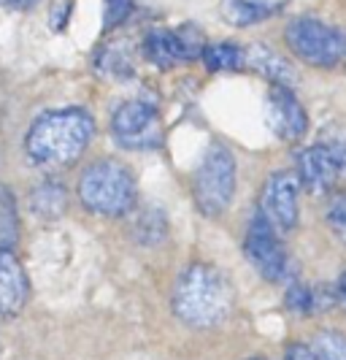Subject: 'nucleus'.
Here are the masks:
<instances>
[{"label": "nucleus", "mask_w": 346, "mask_h": 360, "mask_svg": "<svg viewBox=\"0 0 346 360\" xmlns=\"http://www.w3.org/2000/svg\"><path fill=\"white\" fill-rule=\"evenodd\" d=\"M98 68L106 73V76H130L133 73V63H130V54L119 46H106L103 52L98 54Z\"/></svg>", "instance_id": "a211bd4d"}, {"label": "nucleus", "mask_w": 346, "mask_h": 360, "mask_svg": "<svg viewBox=\"0 0 346 360\" xmlns=\"http://www.w3.org/2000/svg\"><path fill=\"white\" fill-rule=\"evenodd\" d=\"M287 46L314 68H333L346 57V33L319 19H295L287 25Z\"/></svg>", "instance_id": "39448f33"}, {"label": "nucleus", "mask_w": 346, "mask_h": 360, "mask_svg": "<svg viewBox=\"0 0 346 360\" xmlns=\"http://www.w3.org/2000/svg\"><path fill=\"white\" fill-rule=\"evenodd\" d=\"M203 63L206 68L214 73L222 71H238L246 65V52L238 49L236 44H217V46H203Z\"/></svg>", "instance_id": "2eb2a0df"}, {"label": "nucleus", "mask_w": 346, "mask_h": 360, "mask_svg": "<svg viewBox=\"0 0 346 360\" xmlns=\"http://www.w3.org/2000/svg\"><path fill=\"white\" fill-rule=\"evenodd\" d=\"M284 360H317V358H314L311 347H306V344H290L287 352H284Z\"/></svg>", "instance_id": "5701e85b"}, {"label": "nucleus", "mask_w": 346, "mask_h": 360, "mask_svg": "<svg viewBox=\"0 0 346 360\" xmlns=\"http://www.w3.org/2000/svg\"><path fill=\"white\" fill-rule=\"evenodd\" d=\"M236 193V160L230 149L214 144L201 160L195 179H192V195L206 217L222 214Z\"/></svg>", "instance_id": "20e7f679"}, {"label": "nucleus", "mask_w": 346, "mask_h": 360, "mask_svg": "<svg viewBox=\"0 0 346 360\" xmlns=\"http://www.w3.org/2000/svg\"><path fill=\"white\" fill-rule=\"evenodd\" d=\"M246 360H268V358H246Z\"/></svg>", "instance_id": "a878e982"}, {"label": "nucleus", "mask_w": 346, "mask_h": 360, "mask_svg": "<svg viewBox=\"0 0 346 360\" xmlns=\"http://www.w3.org/2000/svg\"><path fill=\"white\" fill-rule=\"evenodd\" d=\"M133 0H106V27H117L130 17Z\"/></svg>", "instance_id": "4be33fe9"}, {"label": "nucleus", "mask_w": 346, "mask_h": 360, "mask_svg": "<svg viewBox=\"0 0 346 360\" xmlns=\"http://www.w3.org/2000/svg\"><path fill=\"white\" fill-rule=\"evenodd\" d=\"M68 11H71V0H65L62 6H60V17H52V27L60 30L62 25H65V19H68Z\"/></svg>", "instance_id": "b1692460"}, {"label": "nucleus", "mask_w": 346, "mask_h": 360, "mask_svg": "<svg viewBox=\"0 0 346 360\" xmlns=\"http://www.w3.org/2000/svg\"><path fill=\"white\" fill-rule=\"evenodd\" d=\"M95 136V120L84 108H60L38 117L27 130V155L44 165H65L76 160Z\"/></svg>", "instance_id": "f03ea898"}, {"label": "nucleus", "mask_w": 346, "mask_h": 360, "mask_svg": "<svg viewBox=\"0 0 346 360\" xmlns=\"http://www.w3.org/2000/svg\"><path fill=\"white\" fill-rule=\"evenodd\" d=\"M173 314L187 328H217L233 311V292L225 276L211 266L195 263L182 271L173 288Z\"/></svg>", "instance_id": "f257e3e1"}, {"label": "nucleus", "mask_w": 346, "mask_h": 360, "mask_svg": "<svg viewBox=\"0 0 346 360\" xmlns=\"http://www.w3.org/2000/svg\"><path fill=\"white\" fill-rule=\"evenodd\" d=\"M268 125H271L276 139H281V141L300 139L309 127V117H306L303 103L284 84H274L268 92Z\"/></svg>", "instance_id": "9d476101"}, {"label": "nucleus", "mask_w": 346, "mask_h": 360, "mask_svg": "<svg viewBox=\"0 0 346 360\" xmlns=\"http://www.w3.org/2000/svg\"><path fill=\"white\" fill-rule=\"evenodd\" d=\"M163 236H165V217L160 214L157 209L144 212V214L138 217V222H135V238H138L141 244L152 247V244H157Z\"/></svg>", "instance_id": "6ab92c4d"}, {"label": "nucleus", "mask_w": 346, "mask_h": 360, "mask_svg": "<svg viewBox=\"0 0 346 360\" xmlns=\"http://www.w3.org/2000/svg\"><path fill=\"white\" fill-rule=\"evenodd\" d=\"M311 352L317 360H346V336L338 330H319Z\"/></svg>", "instance_id": "f3484780"}, {"label": "nucleus", "mask_w": 346, "mask_h": 360, "mask_svg": "<svg viewBox=\"0 0 346 360\" xmlns=\"http://www.w3.org/2000/svg\"><path fill=\"white\" fill-rule=\"evenodd\" d=\"M111 133L117 144L128 146V149H152L163 139L160 114L144 101H128L114 111Z\"/></svg>", "instance_id": "423d86ee"}, {"label": "nucleus", "mask_w": 346, "mask_h": 360, "mask_svg": "<svg viewBox=\"0 0 346 360\" xmlns=\"http://www.w3.org/2000/svg\"><path fill=\"white\" fill-rule=\"evenodd\" d=\"M81 203L103 217L128 214L135 206V179L122 162L100 160L92 162L79 181Z\"/></svg>", "instance_id": "7ed1b4c3"}, {"label": "nucleus", "mask_w": 346, "mask_h": 360, "mask_svg": "<svg viewBox=\"0 0 346 360\" xmlns=\"http://www.w3.org/2000/svg\"><path fill=\"white\" fill-rule=\"evenodd\" d=\"M338 295H341V301L346 304V271L344 276H341V282H338Z\"/></svg>", "instance_id": "393cba45"}, {"label": "nucleus", "mask_w": 346, "mask_h": 360, "mask_svg": "<svg viewBox=\"0 0 346 360\" xmlns=\"http://www.w3.org/2000/svg\"><path fill=\"white\" fill-rule=\"evenodd\" d=\"M279 3H262V0H225V17L233 25H252L260 19L271 17Z\"/></svg>", "instance_id": "dca6fc26"}, {"label": "nucleus", "mask_w": 346, "mask_h": 360, "mask_svg": "<svg viewBox=\"0 0 346 360\" xmlns=\"http://www.w3.org/2000/svg\"><path fill=\"white\" fill-rule=\"evenodd\" d=\"M328 225L330 231L346 244V195H338L328 206Z\"/></svg>", "instance_id": "412c9836"}, {"label": "nucleus", "mask_w": 346, "mask_h": 360, "mask_svg": "<svg viewBox=\"0 0 346 360\" xmlns=\"http://www.w3.org/2000/svg\"><path fill=\"white\" fill-rule=\"evenodd\" d=\"M298 184H303L309 193H328L335 184L338 165L330 158V152L322 144L306 146L303 152H298Z\"/></svg>", "instance_id": "9b49d317"}, {"label": "nucleus", "mask_w": 346, "mask_h": 360, "mask_svg": "<svg viewBox=\"0 0 346 360\" xmlns=\"http://www.w3.org/2000/svg\"><path fill=\"white\" fill-rule=\"evenodd\" d=\"M65 203H68V195H65L62 184H57V181H44L30 193V209L46 219L62 214Z\"/></svg>", "instance_id": "4468645a"}, {"label": "nucleus", "mask_w": 346, "mask_h": 360, "mask_svg": "<svg viewBox=\"0 0 346 360\" xmlns=\"http://www.w3.org/2000/svg\"><path fill=\"white\" fill-rule=\"evenodd\" d=\"M144 52L154 65L171 68L182 60L198 57L203 52V41L192 30H163V27H157L144 38Z\"/></svg>", "instance_id": "1a4fd4ad"}, {"label": "nucleus", "mask_w": 346, "mask_h": 360, "mask_svg": "<svg viewBox=\"0 0 346 360\" xmlns=\"http://www.w3.org/2000/svg\"><path fill=\"white\" fill-rule=\"evenodd\" d=\"M322 146L330 152V158L338 165V174L346 176V127L333 125L322 133Z\"/></svg>", "instance_id": "aec40b11"}, {"label": "nucleus", "mask_w": 346, "mask_h": 360, "mask_svg": "<svg viewBox=\"0 0 346 360\" xmlns=\"http://www.w3.org/2000/svg\"><path fill=\"white\" fill-rule=\"evenodd\" d=\"M246 65L255 68L257 73H262L265 79H271L274 84L290 87L295 82V71H292L290 63L281 54H276L274 49H268V46H255L252 52H246Z\"/></svg>", "instance_id": "ddd939ff"}, {"label": "nucleus", "mask_w": 346, "mask_h": 360, "mask_svg": "<svg viewBox=\"0 0 346 360\" xmlns=\"http://www.w3.org/2000/svg\"><path fill=\"white\" fill-rule=\"evenodd\" d=\"M27 276L25 269L8 250H0V317L19 314L27 304Z\"/></svg>", "instance_id": "f8f14e48"}, {"label": "nucleus", "mask_w": 346, "mask_h": 360, "mask_svg": "<svg viewBox=\"0 0 346 360\" xmlns=\"http://www.w3.org/2000/svg\"><path fill=\"white\" fill-rule=\"evenodd\" d=\"M298 176L292 171H276L268 176L260 195V214L276 231H292L298 225Z\"/></svg>", "instance_id": "6e6552de"}, {"label": "nucleus", "mask_w": 346, "mask_h": 360, "mask_svg": "<svg viewBox=\"0 0 346 360\" xmlns=\"http://www.w3.org/2000/svg\"><path fill=\"white\" fill-rule=\"evenodd\" d=\"M244 252L249 257V263L257 269V274H262L268 282H279L284 276L287 255L276 238V228L260 212L249 222V231L244 238Z\"/></svg>", "instance_id": "0eeeda50"}]
</instances>
